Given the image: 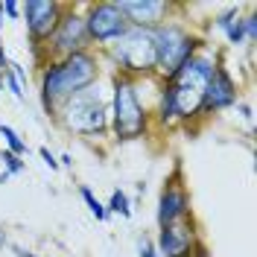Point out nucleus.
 I'll list each match as a JSON object with an SVG mask.
<instances>
[{
	"mask_svg": "<svg viewBox=\"0 0 257 257\" xmlns=\"http://www.w3.org/2000/svg\"><path fill=\"white\" fill-rule=\"evenodd\" d=\"M53 114L67 132L82 138H102L108 132V96L102 94L99 82L64 99Z\"/></svg>",
	"mask_w": 257,
	"mask_h": 257,
	"instance_id": "7ed1b4c3",
	"label": "nucleus"
},
{
	"mask_svg": "<svg viewBox=\"0 0 257 257\" xmlns=\"http://www.w3.org/2000/svg\"><path fill=\"white\" fill-rule=\"evenodd\" d=\"M6 181H9V173L3 170V173H0V184H6Z\"/></svg>",
	"mask_w": 257,
	"mask_h": 257,
	"instance_id": "cd10ccee",
	"label": "nucleus"
},
{
	"mask_svg": "<svg viewBox=\"0 0 257 257\" xmlns=\"http://www.w3.org/2000/svg\"><path fill=\"white\" fill-rule=\"evenodd\" d=\"M38 155H41V161H44V164H47L50 170H59V161L53 158V152H50L47 146H41V149H38Z\"/></svg>",
	"mask_w": 257,
	"mask_h": 257,
	"instance_id": "b1692460",
	"label": "nucleus"
},
{
	"mask_svg": "<svg viewBox=\"0 0 257 257\" xmlns=\"http://www.w3.org/2000/svg\"><path fill=\"white\" fill-rule=\"evenodd\" d=\"M242 30H245V44L254 47V41H257V18H254V12H248V15L242 18Z\"/></svg>",
	"mask_w": 257,
	"mask_h": 257,
	"instance_id": "6ab92c4d",
	"label": "nucleus"
},
{
	"mask_svg": "<svg viewBox=\"0 0 257 257\" xmlns=\"http://www.w3.org/2000/svg\"><path fill=\"white\" fill-rule=\"evenodd\" d=\"M138 254H141V257H161L152 240H141V242H138Z\"/></svg>",
	"mask_w": 257,
	"mask_h": 257,
	"instance_id": "5701e85b",
	"label": "nucleus"
},
{
	"mask_svg": "<svg viewBox=\"0 0 257 257\" xmlns=\"http://www.w3.org/2000/svg\"><path fill=\"white\" fill-rule=\"evenodd\" d=\"M82 18H85L88 44H96V47H108V44H114V41L128 30V21H126V15L120 12L117 0L88 3Z\"/></svg>",
	"mask_w": 257,
	"mask_h": 257,
	"instance_id": "0eeeda50",
	"label": "nucleus"
},
{
	"mask_svg": "<svg viewBox=\"0 0 257 257\" xmlns=\"http://www.w3.org/2000/svg\"><path fill=\"white\" fill-rule=\"evenodd\" d=\"M0 9H3V15L12 18V21L21 18V3H15V0H3V3H0Z\"/></svg>",
	"mask_w": 257,
	"mask_h": 257,
	"instance_id": "4be33fe9",
	"label": "nucleus"
},
{
	"mask_svg": "<svg viewBox=\"0 0 257 257\" xmlns=\"http://www.w3.org/2000/svg\"><path fill=\"white\" fill-rule=\"evenodd\" d=\"M158 228L164 225H173V222H181V219H190V196H187V187L181 184L178 173L161 190V199H158Z\"/></svg>",
	"mask_w": 257,
	"mask_h": 257,
	"instance_id": "9b49d317",
	"label": "nucleus"
},
{
	"mask_svg": "<svg viewBox=\"0 0 257 257\" xmlns=\"http://www.w3.org/2000/svg\"><path fill=\"white\" fill-rule=\"evenodd\" d=\"M240 114L245 117V120H254V111H251V105H245V102L240 105Z\"/></svg>",
	"mask_w": 257,
	"mask_h": 257,
	"instance_id": "393cba45",
	"label": "nucleus"
},
{
	"mask_svg": "<svg viewBox=\"0 0 257 257\" xmlns=\"http://www.w3.org/2000/svg\"><path fill=\"white\" fill-rule=\"evenodd\" d=\"M117 6L126 15L128 27H141V30H155L167 24V15L173 9V3L167 0H117Z\"/></svg>",
	"mask_w": 257,
	"mask_h": 257,
	"instance_id": "ddd939ff",
	"label": "nucleus"
},
{
	"mask_svg": "<svg viewBox=\"0 0 257 257\" xmlns=\"http://www.w3.org/2000/svg\"><path fill=\"white\" fill-rule=\"evenodd\" d=\"M108 56L117 64V76H155L158 73V53H155V35L152 30L128 27L114 44H108Z\"/></svg>",
	"mask_w": 257,
	"mask_h": 257,
	"instance_id": "39448f33",
	"label": "nucleus"
},
{
	"mask_svg": "<svg viewBox=\"0 0 257 257\" xmlns=\"http://www.w3.org/2000/svg\"><path fill=\"white\" fill-rule=\"evenodd\" d=\"M0 161L6 164V173H9V176H18V173H24V170H27V161L18 158V155H12V152H6V149L0 152Z\"/></svg>",
	"mask_w": 257,
	"mask_h": 257,
	"instance_id": "f3484780",
	"label": "nucleus"
},
{
	"mask_svg": "<svg viewBox=\"0 0 257 257\" xmlns=\"http://www.w3.org/2000/svg\"><path fill=\"white\" fill-rule=\"evenodd\" d=\"M0 138H3V144H6V152H12L18 158H24V155L30 152L27 141H21V135H18L12 126H6V123H0Z\"/></svg>",
	"mask_w": 257,
	"mask_h": 257,
	"instance_id": "4468645a",
	"label": "nucleus"
},
{
	"mask_svg": "<svg viewBox=\"0 0 257 257\" xmlns=\"http://www.w3.org/2000/svg\"><path fill=\"white\" fill-rule=\"evenodd\" d=\"M64 6L67 3H59V0H30L21 6V18L27 21V35L35 50L50 41L59 18L64 15Z\"/></svg>",
	"mask_w": 257,
	"mask_h": 257,
	"instance_id": "1a4fd4ad",
	"label": "nucleus"
},
{
	"mask_svg": "<svg viewBox=\"0 0 257 257\" xmlns=\"http://www.w3.org/2000/svg\"><path fill=\"white\" fill-rule=\"evenodd\" d=\"M3 245H6V234H3V231H0V248H3Z\"/></svg>",
	"mask_w": 257,
	"mask_h": 257,
	"instance_id": "c85d7f7f",
	"label": "nucleus"
},
{
	"mask_svg": "<svg viewBox=\"0 0 257 257\" xmlns=\"http://www.w3.org/2000/svg\"><path fill=\"white\" fill-rule=\"evenodd\" d=\"M237 82L228 73V67L222 64V59H216V67H213V76H210L208 88H205V105H202V114H216V111H228L237 105Z\"/></svg>",
	"mask_w": 257,
	"mask_h": 257,
	"instance_id": "9d476101",
	"label": "nucleus"
},
{
	"mask_svg": "<svg viewBox=\"0 0 257 257\" xmlns=\"http://www.w3.org/2000/svg\"><path fill=\"white\" fill-rule=\"evenodd\" d=\"M59 167H73V158H70V155H62V158H59Z\"/></svg>",
	"mask_w": 257,
	"mask_h": 257,
	"instance_id": "a878e982",
	"label": "nucleus"
},
{
	"mask_svg": "<svg viewBox=\"0 0 257 257\" xmlns=\"http://www.w3.org/2000/svg\"><path fill=\"white\" fill-rule=\"evenodd\" d=\"M15 251H18V257H38V254H32V251H27V248H18V245H15Z\"/></svg>",
	"mask_w": 257,
	"mask_h": 257,
	"instance_id": "bb28decb",
	"label": "nucleus"
},
{
	"mask_svg": "<svg viewBox=\"0 0 257 257\" xmlns=\"http://www.w3.org/2000/svg\"><path fill=\"white\" fill-rule=\"evenodd\" d=\"M225 38H228V44L231 47H240V44H245V30H242V18H237L228 30H225Z\"/></svg>",
	"mask_w": 257,
	"mask_h": 257,
	"instance_id": "a211bd4d",
	"label": "nucleus"
},
{
	"mask_svg": "<svg viewBox=\"0 0 257 257\" xmlns=\"http://www.w3.org/2000/svg\"><path fill=\"white\" fill-rule=\"evenodd\" d=\"M199 245V234H196V222L193 219H181V222L164 225L158 231V248L161 257H178V254H190L193 248Z\"/></svg>",
	"mask_w": 257,
	"mask_h": 257,
	"instance_id": "f8f14e48",
	"label": "nucleus"
},
{
	"mask_svg": "<svg viewBox=\"0 0 257 257\" xmlns=\"http://www.w3.org/2000/svg\"><path fill=\"white\" fill-rule=\"evenodd\" d=\"M237 18H240V12H237V9H228V12H222V15L213 18V24H216V27L225 32L228 27H231V24H234V21H237Z\"/></svg>",
	"mask_w": 257,
	"mask_h": 257,
	"instance_id": "412c9836",
	"label": "nucleus"
},
{
	"mask_svg": "<svg viewBox=\"0 0 257 257\" xmlns=\"http://www.w3.org/2000/svg\"><path fill=\"white\" fill-rule=\"evenodd\" d=\"M178 257H193V251H190V254H178Z\"/></svg>",
	"mask_w": 257,
	"mask_h": 257,
	"instance_id": "c756f323",
	"label": "nucleus"
},
{
	"mask_svg": "<svg viewBox=\"0 0 257 257\" xmlns=\"http://www.w3.org/2000/svg\"><path fill=\"white\" fill-rule=\"evenodd\" d=\"M105 210L123 216V219H128V216H132V202H128V196L123 190H114L111 199H108V205H105Z\"/></svg>",
	"mask_w": 257,
	"mask_h": 257,
	"instance_id": "dca6fc26",
	"label": "nucleus"
},
{
	"mask_svg": "<svg viewBox=\"0 0 257 257\" xmlns=\"http://www.w3.org/2000/svg\"><path fill=\"white\" fill-rule=\"evenodd\" d=\"M108 128L117 141H135L144 138L149 128V111L141 102L138 82L128 76H114L111 99H108Z\"/></svg>",
	"mask_w": 257,
	"mask_h": 257,
	"instance_id": "20e7f679",
	"label": "nucleus"
},
{
	"mask_svg": "<svg viewBox=\"0 0 257 257\" xmlns=\"http://www.w3.org/2000/svg\"><path fill=\"white\" fill-rule=\"evenodd\" d=\"M3 82L9 85V91H12V96H15V99H27V94H24V85L18 82V76L9 70V67H6V73H3Z\"/></svg>",
	"mask_w": 257,
	"mask_h": 257,
	"instance_id": "aec40b11",
	"label": "nucleus"
},
{
	"mask_svg": "<svg viewBox=\"0 0 257 257\" xmlns=\"http://www.w3.org/2000/svg\"><path fill=\"white\" fill-rule=\"evenodd\" d=\"M79 196L85 199V205H88V210L94 213L96 222H105V219H108V210H105V205H102L94 193H91V187H85V184H82V187H79Z\"/></svg>",
	"mask_w": 257,
	"mask_h": 257,
	"instance_id": "2eb2a0df",
	"label": "nucleus"
},
{
	"mask_svg": "<svg viewBox=\"0 0 257 257\" xmlns=\"http://www.w3.org/2000/svg\"><path fill=\"white\" fill-rule=\"evenodd\" d=\"M44 50H47L50 62L88 50L85 18H82L73 6H64V15L59 18V24H56V30H53V35H50V41L44 44Z\"/></svg>",
	"mask_w": 257,
	"mask_h": 257,
	"instance_id": "6e6552de",
	"label": "nucleus"
},
{
	"mask_svg": "<svg viewBox=\"0 0 257 257\" xmlns=\"http://www.w3.org/2000/svg\"><path fill=\"white\" fill-rule=\"evenodd\" d=\"M219 56H210L208 50H199L196 56H190L187 62L178 67L173 76L161 82L158 94V123L170 126V123H190L193 117L202 114L205 105V88H208L213 67H216Z\"/></svg>",
	"mask_w": 257,
	"mask_h": 257,
	"instance_id": "f257e3e1",
	"label": "nucleus"
},
{
	"mask_svg": "<svg viewBox=\"0 0 257 257\" xmlns=\"http://www.w3.org/2000/svg\"><path fill=\"white\" fill-rule=\"evenodd\" d=\"M152 35H155V53H158L161 79L173 76L190 56H196L199 50H205V41H202L199 35L187 32L181 24H176V21H167V24L155 27Z\"/></svg>",
	"mask_w": 257,
	"mask_h": 257,
	"instance_id": "423d86ee",
	"label": "nucleus"
},
{
	"mask_svg": "<svg viewBox=\"0 0 257 257\" xmlns=\"http://www.w3.org/2000/svg\"><path fill=\"white\" fill-rule=\"evenodd\" d=\"M96 79H99V59L91 50H82V53L64 56V59H53L41 67V79H38L41 102L53 114L64 99L91 88Z\"/></svg>",
	"mask_w": 257,
	"mask_h": 257,
	"instance_id": "f03ea898",
	"label": "nucleus"
}]
</instances>
